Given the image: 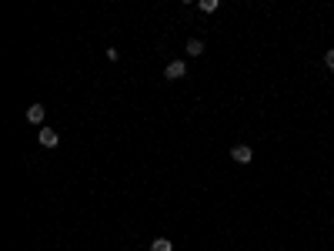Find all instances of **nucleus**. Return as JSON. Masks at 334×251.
Instances as JSON below:
<instances>
[{
  "label": "nucleus",
  "instance_id": "obj_1",
  "mask_svg": "<svg viewBox=\"0 0 334 251\" xmlns=\"http://www.w3.org/2000/svg\"><path fill=\"white\" fill-rule=\"evenodd\" d=\"M184 74H187V64H184V60H170V64H167V71H164L167 80H181Z\"/></svg>",
  "mask_w": 334,
  "mask_h": 251
},
{
  "label": "nucleus",
  "instance_id": "obj_2",
  "mask_svg": "<svg viewBox=\"0 0 334 251\" xmlns=\"http://www.w3.org/2000/svg\"><path fill=\"white\" fill-rule=\"evenodd\" d=\"M231 157H234L238 164H251V157H254V151H251L247 144H234V148H231Z\"/></svg>",
  "mask_w": 334,
  "mask_h": 251
},
{
  "label": "nucleus",
  "instance_id": "obj_3",
  "mask_svg": "<svg viewBox=\"0 0 334 251\" xmlns=\"http://www.w3.org/2000/svg\"><path fill=\"white\" fill-rule=\"evenodd\" d=\"M37 141L44 144V148H57V144H60L57 131H50V127H40V131H37Z\"/></svg>",
  "mask_w": 334,
  "mask_h": 251
},
{
  "label": "nucleus",
  "instance_id": "obj_4",
  "mask_svg": "<svg viewBox=\"0 0 334 251\" xmlns=\"http://www.w3.org/2000/svg\"><path fill=\"white\" fill-rule=\"evenodd\" d=\"M44 114H47V111H44V104H30V107H27V121H30V124H40Z\"/></svg>",
  "mask_w": 334,
  "mask_h": 251
},
{
  "label": "nucleus",
  "instance_id": "obj_5",
  "mask_svg": "<svg viewBox=\"0 0 334 251\" xmlns=\"http://www.w3.org/2000/svg\"><path fill=\"white\" fill-rule=\"evenodd\" d=\"M150 251H174V241H167V238H154V241H150Z\"/></svg>",
  "mask_w": 334,
  "mask_h": 251
},
{
  "label": "nucleus",
  "instance_id": "obj_6",
  "mask_svg": "<svg viewBox=\"0 0 334 251\" xmlns=\"http://www.w3.org/2000/svg\"><path fill=\"white\" fill-rule=\"evenodd\" d=\"M187 54H191V57H201V54H204V44H201V40H187Z\"/></svg>",
  "mask_w": 334,
  "mask_h": 251
},
{
  "label": "nucleus",
  "instance_id": "obj_7",
  "mask_svg": "<svg viewBox=\"0 0 334 251\" xmlns=\"http://www.w3.org/2000/svg\"><path fill=\"white\" fill-rule=\"evenodd\" d=\"M197 10H204V14H214V10H217V0H197Z\"/></svg>",
  "mask_w": 334,
  "mask_h": 251
},
{
  "label": "nucleus",
  "instance_id": "obj_8",
  "mask_svg": "<svg viewBox=\"0 0 334 251\" xmlns=\"http://www.w3.org/2000/svg\"><path fill=\"white\" fill-rule=\"evenodd\" d=\"M324 64H328V71H334V50H328V54H324Z\"/></svg>",
  "mask_w": 334,
  "mask_h": 251
}]
</instances>
